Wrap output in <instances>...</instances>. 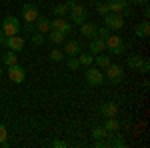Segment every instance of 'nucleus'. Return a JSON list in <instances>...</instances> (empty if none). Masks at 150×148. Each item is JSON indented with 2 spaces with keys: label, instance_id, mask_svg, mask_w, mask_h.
<instances>
[{
  "label": "nucleus",
  "instance_id": "obj_1",
  "mask_svg": "<svg viewBox=\"0 0 150 148\" xmlns=\"http://www.w3.org/2000/svg\"><path fill=\"white\" fill-rule=\"evenodd\" d=\"M66 4H68L70 22H72V24H78V26H80L82 22H86V16H88V12H86V8L82 6L80 2H74V0H70V2H66Z\"/></svg>",
  "mask_w": 150,
  "mask_h": 148
},
{
  "label": "nucleus",
  "instance_id": "obj_2",
  "mask_svg": "<svg viewBox=\"0 0 150 148\" xmlns=\"http://www.w3.org/2000/svg\"><path fill=\"white\" fill-rule=\"evenodd\" d=\"M104 44H106V50H108L110 54H122V52L126 50L124 40H122L120 36H116V34H110L106 40H104Z\"/></svg>",
  "mask_w": 150,
  "mask_h": 148
},
{
  "label": "nucleus",
  "instance_id": "obj_3",
  "mask_svg": "<svg viewBox=\"0 0 150 148\" xmlns=\"http://www.w3.org/2000/svg\"><path fill=\"white\" fill-rule=\"evenodd\" d=\"M104 70H106V76L104 78L108 80L110 84H120L124 80V70H122V66H118V64H112L110 62Z\"/></svg>",
  "mask_w": 150,
  "mask_h": 148
},
{
  "label": "nucleus",
  "instance_id": "obj_4",
  "mask_svg": "<svg viewBox=\"0 0 150 148\" xmlns=\"http://www.w3.org/2000/svg\"><path fill=\"white\" fill-rule=\"evenodd\" d=\"M20 28H22V24H20V20L18 18H14V16H6L4 20H2V32L6 36H14L20 32Z\"/></svg>",
  "mask_w": 150,
  "mask_h": 148
},
{
  "label": "nucleus",
  "instance_id": "obj_5",
  "mask_svg": "<svg viewBox=\"0 0 150 148\" xmlns=\"http://www.w3.org/2000/svg\"><path fill=\"white\" fill-rule=\"evenodd\" d=\"M104 26H108L110 30H120L124 26V16L120 12H106L104 14Z\"/></svg>",
  "mask_w": 150,
  "mask_h": 148
},
{
  "label": "nucleus",
  "instance_id": "obj_6",
  "mask_svg": "<svg viewBox=\"0 0 150 148\" xmlns=\"http://www.w3.org/2000/svg\"><path fill=\"white\" fill-rule=\"evenodd\" d=\"M84 78L90 86H102L104 84V74L100 68H92V66H86V72H84Z\"/></svg>",
  "mask_w": 150,
  "mask_h": 148
},
{
  "label": "nucleus",
  "instance_id": "obj_7",
  "mask_svg": "<svg viewBox=\"0 0 150 148\" xmlns=\"http://www.w3.org/2000/svg\"><path fill=\"white\" fill-rule=\"evenodd\" d=\"M6 74H8V78L14 82V84H22L24 80H26V70L16 62V64H12V66H6Z\"/></svg>",
  "mask_w": 150,
  "mask_h": 148
},
{
  "label": "nucleus",
  "instance_id": "obj_8",
  "mask_svg": "<svg viewBox=\"0 0 150 148\" xmlns=\"http://www.w3.org/2000/svg\"><path fill=\"white\" fill-rule=\"evenodd\" d=\"M50 30H58V32L68 36L70 32H72V22L66 20L64 16H56L54 20H50Z\"/></svg>",
  "mask_w": 150,
  "mask_h": 148
},
{
  "label": "nucleus",
  "instance_id": "obj_9",
  "mask_svg": "<svg viewBox=\"0 0 150 148\" xmlns=\"http://www.w3.org/2000/svg\"><path fill=\"white\" fill-rule=\"evenodd\" d=\"M2 46H6L8 50H14V52H20L24 48V38L22 36H18V34H14V36H6V40H4V44Z\"/></svg>",
  "mask_w": 150,
  "mask_h": 148
},
{
  "label": "nucleus",
  "instance_id": "obj_10",
  "mask_svg": "<svg viewBox=\"0 0 150 148\" xmlns=\"http://www.w3.org/2000/svg\"><path fill=\"white\" fill-rule=\"evenodd\" d=\"M38 16H40V12H38L36 4H24L22 6V20L24 22H34Z\"/></svg>",
  "mask_w": 150,
  "mask_h": 148
},
{
  "label": "nucleus",
  "instance_id": "obj_11",
  "mask_svg": "<svg viewBox=\"0 0 150 148\" xmlns=\"http://www.w3.org/2000/svg\"><path fill=\"white\" fill-rule=\"evenodd\" d=\"M104 142H106V146H108V148H124V146H126V140L122 138V134H118V132L108 134V136L104 138Z\"/></svg>",
  "mask_w": 150,
  "mask_h": 148
},
{
  "label": "nucleus",
  "instance_id": "obj_12",
  "mask_svg": "<svg viewBox=\"0 0 150 148\" xmlns=\"http://www.w3.org/2000/svg\"><path fill=\"white\" fill-rule=\"evenodd\" d=\"M64 56H78L82 52V44L78 42V40H68L66 44H64Z\"/></svg>",
  "mask_w": 150,
  "mask_h": 148
},
{
  "label": "nucleus",
  "instance_id": "obj_13",
  "mask_svg": "<svg viewBox=\"0 0 150 148\" xmlns=\"http://www.w3.org/2000/svg\"><path fill=\"white\" fill-rule=\"evenodd\" d=\"M118 114V104L116 102H104L100 106V116L102 118H114Z\"/></svg>",
  "mask_w": 150,
  "mask_h": 148
},
{
  "label": "nucleus",
  "instance_id": "obj_14",
  "mask_svg": "<svg viewBox=\"0 0 150 148\" xmlns=\"http://www.w3.org/2000/svg\"><path fill=\"white\" fill-rule=\"evenodd\" d=\"M96 30H98V26L94 22H82L80 24V34L84 38H96Z\"/></svg>",
  "mask_w": 150,
  "mask_h": 148
},
{
  "label": "nucleus",
  "instance_id": "obj_15",
  "mask_svg": "<svg viewBox=\"0 0 150 148\" xmlns=\"http://www.w3.org/2000/svg\"><path fill=\"white\" fill-rule=\"evenodd\" d=\"M106 6H108V12H120L128 6V0H106Z\"/></svg>",
  "mask_w": 150,
  "mask_h": 148
},
{
  "label": "nucleus",
  "instance_id": "obj_16",
  "mask_svg": "<svg viewBox=\"0 0 150 148\" xmlns=\"http://www.w3.org/2000/svg\"><path fill=\"white\" fill-rule=\"evenodd\" d=\"M34 26H36V32H42V34L50 32V20H48L46 16H38L34 20Z\"/></svg>",
  "mask_w": 150,
  "mask_h": 148
},
{
  "label": "nucleus",
  "instance_id": "obj_17",
  "mask_svg": "<svg viewBox=\"0 0 150 148\" xmlns=\"http://www.w3.org/2000/svg\"><path fill=\"white\" fill-rule=\"evenodd\" d=\"M106 50V44H104L102 38H90V54H100V52H104Z\"/></svg>",
  "mask_w": 150,
  "mask_h": 148
},
{
  "label": "nucleus",
  "instance_id": "obj_18",
  "mask_svg": "<svg viewBox=\"0 0 150 148\" xmlns=\"http://www.w3.org/2000/svg\"><path fill=\"white\" fill-rule=\"evenodd\" d=\"M134 34H136V38H148L150 36V24L148 20L144 18V22H140L136 28H134Z\"/></svg>",
  "mask_w": 150,
  "mask_h": 148
},
{
  "label": "nucleus",
  "instance_id": "obj_19",
  "mask_svg": "<svg viewBox=\"0 0 150 148\" xmlns=\"http://www.w3.org/2000/svg\"><path fill=\"white\" fill-rule=\"evenodd\" d=\"M142 60H144V58L140 56V54H130V56H128V60H126V66L130 70H136V72H138L140 66H142Z\"/></svg>",
  "mask_w": 150,
  "mask_h": 148
},
{
  "label": "nucleus",
  "instance_id": "obj_20",
  "mask_svg": "<svg viewBox=\"0 0 150 148\" xmlns=\"http://www.w3.org/2000/svg\"><path fill=\"white\" fill-rule=\"evenodd\" d=\"M16 62H18V52L6 50V52L2 54V64H4V66H12V64H16Z\"/></svg>",
  "mask_w": 150,
  "mask_h": 148
},
{
  "label": "nucleus",
  "instance_id": "obj_21",
  "mask_svg": "<svg viewBox=\"0 0 150 148\" xmlns=\"http://www.w3.org/2000/svg\"><path fill=\"white\" fill-rule=\"evenodd\" d=\"M64 38H66V34H62V32H58V30H50L48 32V36H46V40H50L52 44H62L64 42Z\"/></svg>",
  "mask_w": 150,
  "mask_h": 148
},
{
  "label": "nucleus",
  "instance_id": "obj_22",
  "mask_svg": "<svg viewBox=\"0 0 150 148\" xmlns=\"http://www.w3.org/2000/svg\"><path fill=\"white\" fill-rule=\"evenodd\" d=\"M104 128H106V132H108V134H112V132H118V130H120V122L116 120V116H114V118H106V122H104Z\"/></svg>",
  "mask_w": 150,
  "mask_h": 148
},
{
  "label": "nucleus",
  "instance_id": "obj_23",
  "mask_svg": "<svg viewBox=\"0 0 150 148\" xmlns=\"http://www.w3.org/2000/svg\"><path fill=\"white\" fill-rule=\"evenodd\" d=\"M94 62H96V66H98V68H106V66H108V64H110V56H108V54H102V52H100V54H98V56L94 58Z\"/></svg>",
  "mask_w": 150,
  "mask_h": 148
},
{
  "label": "nucleus",
  "instance_id": "obj_24",
  "mask_svg": "<svg viewBox=\"0 0 150 148\" xmlns=\"http://www.w3.org/2000/svg\"><path fill=\"white\" fill-rule=\"evenodd\" d=\"M76 58H78L80 66H92V64H94V56L90 54V52H88V54H82V52H80Z\"/></svg>",
  "mask_w": 150,
  "mask_h": 148
},
{
  "label": "nucleus",
  "instance_id": "obj_25",
  "mask_svg": "<svg viewBox=\"0 0 150 148\" xmlns=\"http://www.w3.org/2000/svg\"><path fill=\"white\" fill-rule=\"evenodd\" d=\"M48 58H50V60H52V62H62V60H64V52H62V50H58V48H52V50H50V52H48Z\"/></svg>",
  "mask_w": 150,
  "mask_h": 148
},
{
  "label": "nucleus",
  "instance_id": "obj_26",
  "mask_svg": "<svg viewBox=\"0 0 150 148\" xmlns=\"http://www.w3.org/2000/svg\"><path fill=\"white\" fill-rule=\"evenodd\" d=\"M106 136H108V132H106L104 126H96V128H92V138L94 140H104Z\"/></svg>",
  "mask_w": 150,
  "mask_h": 148
},
{
  "label": "nucleus",
  "instance_id": "obj_27",
  "mask_svg": "<svg viewBox=\"0 0 150 148\" xmlns=\"http://www.w3.org/2000/svg\"><path fill=\"white\" fill-rule=\"evenodd\" d=\"M30 42L34 46H40L46 42V34H42V32H32V36H30Z\"/></svg>",
  "mask_w": 150,
  "mask_h": 148
},
{
  "label": "nucleus",
  "instance_id": "obj_28",
  "mask_svg": "<svg viewBox=\"0 0 150 148\" xmlns=\"http://www.w3.org/2000/svg\"><path fill=\"white\" fill-rule=\"evenodd\" d=\"M54 14H56V16H66V14H68V4H66V2L56 4V6H54Z\"/></svg>",
  "mask_w": 150,
  "mask_h": 148
},
{
  "label": "nucleus",
  "instance_id": "obj_29",
  "mask_svg": "<svg viewBox=\"0 0 150 148\" xmlns=\"http://www.w3.org/2000/svg\"><path fill=\"white\" fill-rule=\"evenodd\" d=\"M0 146L8 148V132H6V126L0 124Z\"/></svg>",
  "mask_w": 150,
  "mask_h": 148
},
{
  "label": "nucleus",
  "instance_id": "obj_30",
  "mask_svg": "<svg viewBox=\"0 0 150 148\" xmlns=\"http://www.w3.org/2000/svg\"><path fill=\"white\" fill-rule=\"evenodd\" d=\"M96 36H98V38H102V40H106V38L110 36V28H108V26H98Z\"/></svg>",
  "mask_w": 150,
  "mask_h": 148
},
{
  "label": "nucleus",
  "instance_id": "obj_31",
  "mask_svg": "<svg viewBox=\"0 0 150 148\" xmlns=\"http://www.w3.org/2000/svg\"><path fill=\"white\" fill-rule=\"evenodd\" d=\"M66 66H68V70H76L78 66H80V62H78V58H76V56H68Z\"/></svg>",
  "mask_w": 150,
  "mask_h": 148
},
{
  "label": "nucleus",
  "instance_id": "obj_32",
  "mask_svg": "<svg viewBox=\"0 0 150 148\" xmlns=\"http://www.w3.org/2000/svg\"><path fill=\"white\" fill-rule=\"evenodd\" d=\"M94 6H96V12H98L100 16H104V14L108 12V6H106V2H96Z\"/></svg>",
  "mask_w": 150,
  "mask_h": 148
},
{
  "label": "nucleus",
  "instance_id": "obj_33",
  "mask_svg": "<svg viewBox=\"0 0 150 148\" xmlns=\"http://www.w3.org/2000/svg\"><path fill=\"white\" fill-rule=\"evenodd\" d=\"M24 32H26V34H32V32H36L34 22H24Z\"/></svg>",
  "mask_w": 150,
  "mask_h": 148
},
{
  "label": "nucleus",
  "instance_id": "obj_34",
  "mask_svg": "<svg viewBox=\"0 0 150 148\" xmlns=\"http://www.w3.org/2000/svg\"><path fill=\"white\" fill-rule=\"evenodd\" d=\"M50 146H52V148H66V146H68V142H64V140H52Z\"/></svg>",
  "mask_w": 150,
  "mask_h": 148
},
{
  "label": "nucleus",
  "instance_id": "obj_35",
  "mask_svg": "<svg viewBox=\"0 0 150 148\" xmlns=\"http://www.w3.org/2000/svg\"><path fill=\"white\" fill-rule=\"evenodd\" d=\"M148 70H150V62H148V60H142V66H140L138 72H142V74H148Z\"/></svg>",
  "mask_w": 150,
  "mask_h": 148
},
{
  "label": "nucleus",
  "instance_id": "obj_36",
  "mask_svg": "<svg viewBox=\"0 0 150 148\" xmlns=\"http://www.w3.org/2000/svg\"><path fill=\"white\" fill-rule=\"evenodd\" d=\"M94 146H96V148H104V146H106V142H104V140H96Z\"/></svg>",
  "mask_w": 150,
  "mask_h": 148
},
{
  "label": "nucleus",
  "instance_id": "obj_37",
  "mask_svg": "<svg viewBox=\"0 0 150 148\" xmlns=\"http://www.w3.org/2000/svg\"><path fill=\"white\" fill-rule=\"evenodd\" d=\"M134 4H140V6H146L148 4V0H132Z\"/></svg>",
  "mask_w": 150,
  "mask_h": 148
},
{
  "label": "nucleus",
  "instance_id": "obj_38",
  "mask_svg": "<svg viewBox=\"0 0 150 148\" xmlns=\"http://www.w3.org/2000/svg\"><path fill=\"white\" fill-rule=\"evenodd\" d=\"M148 16H150V8H148V4H146V6H144V18L148 20Z\"/></svg>",
  "mask_w": 150,
  "mask_h": 148
},
{
  "label": "nucleus",
  "instance_id": "obj_39",
  "mask_svg": "<svg viewBox=\"0 0 150 148\" xmlns=\"http://www.w3.org/2000/svg\"><path fill=\"white\" fill-rule=\"evenodd\" d=\"M122 12H124L126 16H132V8H130V6H126V8H124V10H122Z\"/></svg>",
  "mask_w": 150,
  "mask_h": 148
},
{
  "label": "nucleus",
  "instance_id": "obj_40",
  "mask_svg": "<svg viewBox=\"0 0 150 148\" xmlns=\"http://www.w3.org/2000/svg\"><path fill=\"white\" fill-rule=\"evenodd\" d=\"M4 40H6V34H4V32L0 30V44H4Z\"/></svg>",
  "mask_w": 150,
  "mask_h": 148
},
{
  "label": "nucleus",
  "instance_id": "obj_41",
  "mask_svg": "<svg viewBox=\"0 0 150 148\" xmlns=\"http://www.w3.org/2000/svg\"><path fill=\"white\" fill-rule=\"evenodd\" d=\"M2 72H4V70H2V66H0V76H2Z\"/></svg>",
  "mask_w": 150,
  "mask_h": 148
},
{
  "label": "nucleus",
  "instance_id": "obj_42",
  "mask_svg": "<svg viewBox=\"0 0 150 148\" xmlns=\"http://www.w3.org/2000/svg\"><path fill=\"white\" fill-rule=\"evenodd\" d=\"M0 110H2V104H0Z\"/></svg>",
  "mask_w": 150,
  "mask_h": 148
}]
</instances>
